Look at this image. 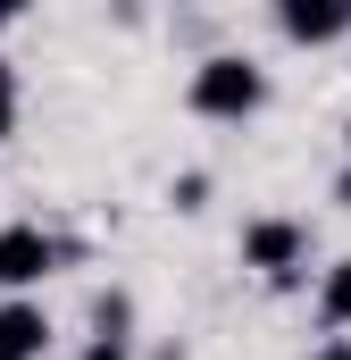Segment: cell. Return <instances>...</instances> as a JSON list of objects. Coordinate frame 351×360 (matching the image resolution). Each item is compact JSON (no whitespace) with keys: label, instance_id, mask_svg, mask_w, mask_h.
I'll list each match as a JSON object with an SVG mask.
<instances>
[{"label":"cell","instance_id":"3","mask_svg":"<svg viewBox=\"0 0 351 360\" xmlns=\"http://www.w3.org/2000/svg\"><path fill=\"white\" fill-rule=\"evenodd\" d=\"M67 252H59V235H42V226H0V293H34L42 276L59 269Z\"/></svg>","mask_w":351,"mask_h":360},{"label":"cell","instance_id":"11","mask_svg":"<svg viewBox=\"0 0 351 360\" xmlns=\"http://www.w3.org/2000/svg\"><path fill=\"white\" fill-rule=\"evenodd\" d=\"M335 201H343V210H351V160H343V176H335Z\"/></svg>","mask_w":351,"mask_h":360},{"label":"cell","instance_id":"8","mask_svg":"<svg viewBox=\"0 0 351 360\" xmlns=\"http://www.w3.org/2000/svg\"><path fill=\"white\" fill-rule=\"evenodd\" d=\"M8 134H17V68L0 59V143H8Z\"/></svg>","mask_w":351,"mask_h":360},{"label":"cell","instance_id":"2","mask_svg":"<svg viewBox=\"0 0 351 360\" xmlns=\"http://www.w3.org/2000/svg\"><path fill=\"white\" fill-rule=\"evenodd\" d=\"M243 269L267 276V285H301V269H310V218H251L243 226Z\"/></svg>","mask_w":351,"mask_h":360},{"label":"cell","instance_id":"10","mask_svg":"<svg viewBox=\"0 0 351 360\" xmlns=\"http://www.w3.org/2000/svg\"><path fill=\"white\" fill-rule=\"evenodd\" d=\"M310 360H351V335H326V344H310Z\"/></svg>","mask_w":351,"mask_h":360},{"label":"cell","instance_id":"5","mask_svg":"<svg viewBox=\"0 0 351 360\" xmlns=\"http://www.w3.org/2000/svg\"><path fill=\"white\" fill-rule=\"evenodd\" d=\"M51 352V310L42 302H0V360H42Z\"/></svg>","mask_w":351,"mask_h":360},{"label":"cell","instance_id":"9","mask_svg":"<svg viewBox=\"0 0 351 360\" xmlns=\"http://www.w3.org/2000/svg\"><path fill=\"white\" fill-rule=\"evenodd\" d=\"M168 201H176V210H201V201H209V176H176Z\"/></svg>","mask_w":351,"mask_h":360},{"label":"cell","instance_id":"6","mask_svg":"<svg viewBox=\"0 0 351 360\" xmlns=\"http://www.w3.org/2000/svg\"><path fill=\"white\" fill-rule=\"evenodd\" d=\"M126 293H109L100 310H92V344H84V360H134V335H126Z\"/></svg>","mask_w":351,"mask_h":360},{"label":"cell","instance_id":"7","mask_svg":"<svg viewBox=\"0 0 351 360\" xmlns=\"http://www.w3.org/2000/svg\"><path fill=\"white\" fill-rule=\"evenodd\" d=\"M318 319H326L335 335H351V260H335V269L318 276Z\"/></svg>","mask_w":351,"mask_h":360},{"label":"cell","instance_id":"12","mask_svg":"<svg viewBox=\"0 0 351 360\" xmlns=\"http://www.w3.org/2000/svg\"><path fill=\"white\" fill-rule=\"evenodd\" d=\"M343 160H351V117H343Z\"/></svg>","mask_w":351,"mask_h":360},{"label":"cell","instance_id":"1","mask_svg":"<svg viewBox=\"0 0 351 360\" xmlns=\"http://www.w3.org/2000/svg\"><path fill=\"white\" fill-rule=\"evenodd\" d=\"M184 109L209 117V126H243V117L267 109V68L243 59V51H209V59L192 68V84H184Z\"/></svg>","mask_w":351,"mask_h":360},{"label":"cell","instance_id":"4","mask_svg":"<svg viewBox=\"0 0 351 360\" xmlns=\"http://www.w3.org/2000/svg\"><path fill=\"white\" fill-rule=\"evenodd\" d=\"M276 34L318 51V42H351V0H276Z\"/></svg>","mask_w":351,"mask_h":360}]
</instances>
